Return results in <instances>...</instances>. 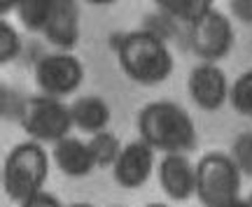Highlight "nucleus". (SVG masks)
Wrapping results in <instances>:
<instances>
[{
	"label": "nucleus",
	"instance_id": "1",
	"mask_svg": "<svg viewBox=\"0 0 252 207\" xmlns=\"http://www.w3.org/2000/svg\"><path fill=\"white\" fill-rule=\"evenodd\" d=\"M115 54L126 77L143 86L166 81L175 68L166 40L154 30H131L119 35L115 40Z\"/></svg>",
	"mask_w": 252,
	"mask_h": 207
},
{
	"label": "nucleus",
	"instance_id": "2",
	"mask_svg": "<svg viewBox=\"0 0 252 207\" xmlns=\"http://www.w3.org/2000/svg\"><path fill=\"white\" fill-rule=\"evenodd\" d=\"M138 135L163 154H187L196 149V126L187 109L171 100L147 103L138 112Z\"/></svg>",
	"mask_w": 252,
	"mask_h": 207
},
{
	"label": "nucleus",
	"instance_id": "3",
	"mask_svg": "<svg viewBox=\"0 0 252 207\" xmlns=\"http://www.w3.org/2000/svg\"><path fill=\"white\" fill-rule=\"evenodd\" d=\"M49 177V156L35 140L17 144L2 163V191L9 200L24 203L31 196L45 191Z\"/></svg>",
	"mask_w": 252,
	"mask_h": 207
},
{
	"label": "nucleus",
	"instance_id": "4",
	"mask_svg": "<svg viewBox=\"0 0 252 207\" xmlns=\"http://www.w3.org/2000/svg\"><path fill=\"white\" fill-rule=\"evenodd\" d=\"M241 180L231 154L208 152L196 163V198L203 207H220L234 198H241Z\"/></svg>",
	"mask_w": 252,
	"mask_h": 207
},
{
	"label": "nucleus",
	"instance_id": "5",
	"mask_svg": "<svg viewBox=\"0 0 252 207\" xmlns=\"http://www.w3.org/2000/svg\"><path fill=\"white\" fill-rule=\"evenodd\" d=\"M19 126L35 142H59L68 137L72 124L70 107H65L61 98L54 96H31L24 100L19 112Z\"/></svg>",
	"mask_w": 252,
	"mask_h": 207
},
{
	"label": "nucleus",
	"instance_id": "6",
	"mask_svg": "<svg viewBox=\"0 0 252 207\" xmlns=\"http://www.w3.org/2000/svg\"><path fill=\"white\" fill-rule=\"evenodd\" d=\"M189 47L206 63H217L229 56L234 49V26L229 17L213 7L194 24H189Z\"/></svg>",
	"mask_w": 252,
	"mask_h": 207
},
{
	"label": "nucleus",
	"instance_id": "7",
	"mask_svg": "<svg viewBox=\"0 0 252 207\" xmlns=\"http://www.w3.org/2000/svg\"><path fill=\"white\" fill-rule=\"evenodd\" d=\"M84 81V65L70 52H54L35 63V84L45 96L63 98Z\"/></svg>",
	"mask_w": 252,
	"mask_h": 207
},
{
	"label": "nucleus",
	"instance_id": "8",
	"mask_svg": "<svg viewBox=\"0 0 252 207\" xmlns=\"http://www.w3.org/2000/svg\"><path fill=\"white\" fill-rule=\"evenodd\" d=\"M187 91L189 98L194 100V105H198L206 112H217L229 100L231 84L226 79L224 70L217 68V63L201 61L194 70L189 72Z\"/></svg>",
	"mask_w": 252,
	"mask_h": 207
},
{
	"label": "nucleus",
	"instance_id": "9",
	"mask_svg": "<svg viewBox=\"0 0 252 207\" xmlns=\"http://www.w3.org/2000/svg\"><path fill=\"white\" fill-rule=\"evenodd\" d=\"M154 149L145 140L124 144L117 163L112 165V177L122 189H140L154 172Z\"/></svg>",
	"mask_w": 252,
	"mask_h": 207
},
{
	"label": "nucleus",
	"instance_id": "10",
	"mask_svg": "<svg viewBox=\"0 0 252 207\" xmlns=\"http://www.w3.org/2000/svg\"><path fill=\"white\" fill-rule=\"evenodd\" d=\"M157 175L163 193L175 203H185L196 196V165L185 154H163L157 165Z\"/></svg>",
	"mask_w": 252,
	"mask_h": 207
},
{
	"label": "nucleus",
	"instance_id": "11",
	"mask_svg": "<svg viewBox=\"0 0 252 207\" xmlns=\"http://www.w3.org/2000/svg\"><path fill=\"white\" fill-rule=\"evenodd\" d=\"M80 0H54L52 14L42 33L47 42L54 45L59 52H70L80 42Z\"/></svg>",
	"mask_w": 252,
	"mask_h": 207
},
{
	"label": "nucleus",
	"instance_id": "12",
	"mask_svg": "<svg viewBox=\"0 0 252 207\" xmlns=\"http://www.w3.org/2000/svg\"><path fill=\"white\" fill-rule=\"evenodd\" d=\"M52 158H54L56 168L72 180H80L91 175V170L96 168V161L91 156L89 142H84L80 137H63L59 142H54L52 149Z\"/></svg>",
	"mask_w": 252,
	"mask_h": 207
},
{
	"label": "nucleus",
	"instance_id": "13",
	"mask_svg": "<svg viewBox=\"0 0 252 207\" xmlns=\"http://www.w3.org/2000/svg\"><path fill=\"white\" fill-rule=\"evenodd\" d=\"M70 114H72V124L80 128L82 133H89L96 135L100 130H105L110 126V112L108 103L98 96H82L70 105Z\"/></svg>",
	"mask_w": 252,
	"mask_h": 207
},
{
	"label": "nucleus",
	"instance_id": "14",
	"mask_svg": "<svg viewBox=\"0 0 252 207\" xmlns=\"http://www.w3.org/2000/svg\"><path fill=\"white\" fill-rule=\"evenodd\" d=\"M154 5L171 19H178L182 24H194L196 19L213 9L215 0H154Z\"/></svg>",
	"mask_w": 252,
	"mask_h": 207
},
{
	"label": "nucleus",
	"instance_id": "15",
	"mask_svg": "<svg viewBox=\"0 0 252 207\" xmlns=\"http://www.w3.org/2000/svg\"><path fill=\"white\" fill-rule=\"evenodd\" d=\"M52 7H54V0H19V21L24 24L26 30L42 33L47 26V19L52 14Z\"/></svg>",
	"mask_w": 252,
	"mask_h": 207
},
{
	"label": "nucleus",
	"instance_id": "16",
	"mask_svg": "<svg viewBox=\"0 0 252 207\" xmlns=\"http://www.w3.org/2000/svg\"><path fill=\"white\" fill-rule=\"evenodd\" d=\"M89 149H91L94 161H96V168H112L117 163L119 154H122L124 147H122L117 135H112L108 130H100L96 135H91Z\"/></svg>",
	"mask_w": 252,
	"mask_h": 207
},
{
	"label": "nucleus",
	"instance_id": "17",
	"mask_svg": "<svg viewBox=\"0 0 252 207\" xmlns=\"http://www.w3.org/2000/svg\"><path fill=\"white\" fill-rule=\"evenodd\" d=\"M229 103H231V107H234L238 114L252 117V70L243 72V75L231 84Z\"/></svg>",
	"mask_w": 252,
	"mask_h": 207
},
{
	"label": "nucleus",
	"instance_id": "18",
	"mask_svg": "<svg viewBox=\"0 0 252 207\" xmlns=\"http://www.w3.org/2000/svg\"><path fill=\"white\" fill-rule=\"evenodd\" d=\"M19 52H21V35H19L17 28L2 17L0 19V63L5 65L9 61H14Z\"/></svg>",
	"mask_w": 252,
	"mask_h": 207
},
{
	"label": "nucleus",
	"instance_id": "19",
	"mask_svg": "<svg viewBox=\"0 0 252 207\" xmlns=\"http://www.w3.org/2000/svg\"><path fill=\"white\" fill-rule=\"evenodd\" d=\"M231 158L236 161L238 170L252 177V130L241 133L231 144Z\"/></svg>",
	"mask_w": 252,
	"mask_h": 207
},
{
	"label": "nucleus",
	"instance_id": "20",
	"mask_svg": "<svg viewBox=\"0 0 252 207\" xmlns=\"http://www.w3.org/2000/svg\"><path fill=\"white\" fill-rule=\"evenodd\" d=\"M21 207H65V205H61V200L56 198L54 193L40 191V193H35V196H31L28 200H24Z\"/></svg>",
	"mask_w": 252,
	"mask_h": 207
},
{
	"label": "nucleus",
	"instance_id": "21",
	"mask_svg": "<svg viewBox=\"0 0 252 207\" xmlns=\"http://www.w3.org/2000/svg\"><path fill=\"white\" fill-rule=\"evenodd\" d=\"M229 12L241 24H250L252 26V0H229Z\"/></svg>",
	"mask_w": 252,
	"mask_h": 207
},
{
	"label": "nucleus",
	"instance_id": "22",
	"mask_svg": "<svg viewBox=\"0 0 252 207\" xmlns=\"http://www.w3.org/2000/svg\"><path fill=\"white\" fill-rule=\"evenodd\" d=\"M19 0H0V14L5 17V14H9L12 9H17Z\"/></svg>",
	"mask_w": 252,
	"mask_h": 207
},
{
	"label": "nucleus",
	"instance_id": "23",
	"mask_svg": "<svg viewBox=\"0 0 252 207\" xmlns=\"http://www.w3.org/2000/svg\"><path fill=\"white\" fill-rule=\"evenodd\" d=\"M220 207H250V203L245 198H234V200H229V203H224V205H220Z\"/></svg>",
	"mask_w": 252,
	"mask_h": 207
},
{
	"label": "nucleus",
	"instance_id": "24",
	"mask_svg": "<svg viewBox=\"0 0 252 207\" xmlns=\"http://www.w3.org/2000/svg\"><path fill=\"white\" fill-rule=\"evenodd\" d=\"M84 2H89V5H98V7H103V5H112V2H117V0H84Z\"/></svg>",
	"mask_w": 252,
	"mask_h": 207
},
{
	"label": "nucleus",
	"instance_id": "25",
	"mask_svg": "<svg viewBox=\"0 0 252 207\" xmlns=\"http://www.w3.org/2000/svg\"><path fill=\"white\" fill-rule=\"evenodd\" d=\"M65 207H96V205H91V203H70V205H65Z\"/></svg>",
	"mask_w": 252,
	"mask_h": 207
},
{
	"label": "nucleus",
	"instance_id": "26",
	"mask_svg": "<svg viewBox=\"0 0 252 207\" xmlns=\"http://www.w3.org/2000/svg\"><path fill=\"white\" fill-rule=\"evenodd\" d=\"M147 207H168V205H163V203H152V205H147Z\"/></svg>",
	"mask_w": 252,
	"mask_h": 207
},
{
	"label": "nucleus",
	"instance_id": "27",
	"mask_svg": "<svg viewBox=\"0 0 252 207\" xmlns=\"http://www.w3.org/2000/svg\"><path fill=\"white\" fill-rule=\"evenodd\" d=\"M245 200H248V203H250V207H252V191H250V196H248Z\"/></svg>",
	"mask_w": 252,
	"mask_h": 207
}]
</instances>
